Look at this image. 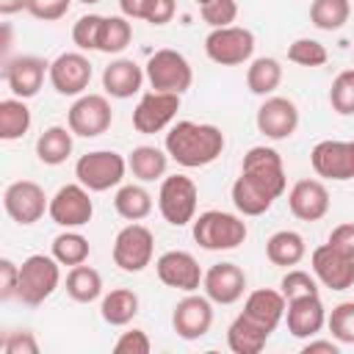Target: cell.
Returning <instances> with one entry per match:
<instances>
[{"label": "cell", "mask_w": 354, "mask_h": 354, "mask_svg": "<svg viewBox=\"0 0 354 354\" xmlns=\"http://www.w3.org/2000/svg\"><path fill=\"white\" fill-rule=\"evenodd\" d=\"M304 254H307V243L296 230H279L266 241V257L274 266H282V268L299 266Z\"/></svg>", "instance_id": "4316f807"}, {"label": "cell", "mask_w": 354, "mask_h": 354, "mask_svg": "<svg viewBox=\"0 0 354 354\" xmlns=\"http://www.w3.org/2000/svg\"><path fill=\"white\" fill-rule=\"evenodd\" d=\"M30 108L19 97H8L0 102V138L3 141H17L30 130Z\"/></svg>", "instance_id": "e575fe53"}, {"label": "cell", "mask_w": 354, "mask_h": 354, "mask_svg": "<svg viewBox=\"0 0 354 354\" xmlns=\"http://www.w3.org/2000/svg\"><path fill=\"white\" fill-rule=\"evenodd\" d=\"M50 254L61 263V266H80L88 260L91 254V246H88V238L80 235L77 230H66V232H58L53 238V246H50Z\"/></svg>", "instance_id": "d590c367"}, {"label": "cell", "mask_w": 354, "mask_h": 354, "mask_svg": "<svg viewBox=\"0 0 354 354\" xmlns=\"http://www.w3.org/2000/svg\"><path fill=\"white\" fill-rule=\"evenodd\" d=\"M17 288H19V266L8 257L0 260V299L8 301L17 296Z\"/></svg>", "instance_id": "c3c4849f"}, {"label": "cell", "mask_w": 354, "mask_h": 354, "mask_svg": "<svg viewBox=\"0 0 354 354\" xmlns=\"http://www.w3.org/2000/svg\"><path fill=\"white\" fill-rule=\"evenodd\" d=\"M268 337L271 335L257 324H252L246 315H238L227 329V346L235 354H260Z\"/></svg>", "instance_id": "d6a6232c"}, {"label": "cell", "mask_w": 354, "mask_h": 354, "mask_svg": "<svg viewBox=\"0 0 354 354\" xmlns=\"http://www.w3.org/2000/svg\"><path fill=\"white\" fill-rule=\"evenodd\" d=\"M144 80H147V72L133 58H113L102 69V88L113 100H130L133 94L141 91Z\"/></svg>", "instance_id": "d4e9b609"}, {"label": "cell", "mask_w": 354, "mask_h": 354, "mask_svg": "<svg viewBox=\"0 0 354 354\" xmlns=\"http://www.w3.org/2000/svg\"><path fill=\"white\" fill-rule=\"evenodd\" d=\"M329 58L326 47L318 41V39H296L290 47H288V61L290 64H299V66H324Z\"/></svg>", "instance_id": "60d3db41"}, {"label": "cell", "mask_w": 354, "mask_h": 354, "mask_svg": "<svg viewBox=\"0 0 354 354\" xmlns=\"http://www.w3.org/2000/svg\"><path fill=\"white\" fill-rule=\"evenodd\" d=\"M180 111V94H171V91H147L136 111H133V127L144 136H152V133H160L171 124V119L177 116Z\"/></svg>", "instance_id": "9a60e30c"}, {"label": "cell", "mask_w": 354, "mask_h": 354, "mask_svg": "<svg viewBox=\"0 0 354 354\" xmlns=\"http://www.w3.org/2000/svg\"><path fill=\"white\" fill-rule=\"evenodd\" d=\"M155 274L166 288H174V290H183V293H194L202 285V277H205L196 257L191 252H183V249L163 252L155 260Z\"/></svg>", "instance_id": "5bb4252c"}, {"label": "cell", "mask_w": 354, "mask_h": 354, "mask_svg": "<svg viewBox=\"0 0 354 354\" xmlns=\"http://www.w3.org/2000/svg\"><path fill=\"white\" fill-rule=\"evenodd\" d=\"M196 183L185 174H169L160 180L158 191V210L171 227H185L196 218Z\"/></svg>", "instance_id": "8992f818"}, {"label": "cell", "mask_w": 354, "mask_h": 354, "mask_svg": "<svg viewBox=\"0 0 354 354\" xmlns=\"http://www.w3.org/2000/svg\"><path fill=\"white\" fill-rule=\"evenodd\" d=\"M61 285V263L53 254H30L19 266L17 299L28 307L44 304Z\"/></svg>", "instance_id": "3957f363"}, {"label": "cell", "mask_w": 354, "mask_h": 354, "mask_svg": "<svg viewBox=\"0 0 354 354\" xmlns=\"http://www.w3.org/2000/svg\"><path fill=\"white\" fill-rule=\"evenodd\" d=\"M124 171H127V160L113 152V149H94V152H86L77 158L75 163V177L80 185H86L88 191L94 194H102V191H111L116 185H122L124 180Z\"/></svg>", "instance_id": "277c9868"}, {"label": "cell", "mask_w": 354, "mask_h": 354, "mask_svg": "<svg viewBox=\"0 0 354 354\" xmlns=\"http://www.w3.org/2000/svg\"><path fill=\"white\" fill-rule=\"evenodd\" d=\"M66 296L77 304H91L102 296V277L97 268L80 263V266H72L69 274H66Z\"/></svg>", "instance_id": "4dcf8cb0"}, {"label": "cell", "mask_w": 354, "mask_h": 354, "mask_svg": "<svg viewBox=\"0 0 354 354\" xmlns=\"http://www.w3.org/2000/svg\"><path fill=\"white\" fill-rule=\"evenodd\" d=\"M205 55L218 66H241L254 55V33L241 25L213 28L205 36Z\"/></svg>", "instance_id": "52a82bcc"}, {"label": "cell", "mask_w": 354, "mask_h": 354, "mask_svg": "<svg viewBox=\"0 0 354 354\" xmlns=\"http://www.w3.org/2000/svg\"><path fill=\"white\" fill-rule=\"evenodd\" d=\"M44 75H50V64L39 55H17V58L6 61V69H3L6 86L19 100L36 97L44 83Z\"/></svg>", "instance_id": "ffe728a7"}, {"label": "cell", "mask_w": 354, "mask_h": 354, "mask_svg": "<svg viewBox=\"0 0 354 354\" xmlns=\"http://www.w3.org/2000/svg\"><path fill=\"white\" fill-rule=\"evenodd\" d=\"M138 293L130 288H116L111 293L102 296L100 301V315L105 324L111 326H127L136 315H138Z\"/></svg>", "instance_id": "f1b7e54d"}, {"label": "cell", "mask_w": 354, "mask_h": 354, "mask_svg": "<svg viewBox=\"0 0 354 354\" xmlns=\"http://www.w3.org/2000/svg\"><path fill=\"white\" fill-rule=\"evenodd\" d=\"M326 243H332V246H335L337 252H343V254L354 257V221L337 224V227H335V230L329 232Z\"/></svg>", "instance_id": "681fc988"}, {"label": "cell", "mask_w": 354, "mask_h": 354, "mask_svg": "<svg viewBox=\"0 0 354 354\" xmlns=\"http://www.w3.org/2000/svg\"><path fill=\"white\" fill-rule=\"evenodd\" d=\"M174 11H177V0H155L152 14H149L147 22L149 25H166V22H171Z\"/></svg>", "instance_id": "816d5d0a"}, {"label": "cell", "mask_w": 354, "mask_h": 354, "mask_svg": "<svg viewBox=\"0 0 354 354\" xmlns=\"http://www.w3.org/2000/svg\"><path fill=\"white\" fill-rule=\"evenodd\" d=\"M199 14L210 28H227L238 17V3L235 0H210V3L199 6Z\"/></svg>", "instance_id": "ee69618b"}, {"label": "cell", "mask_w": 354, "mask_h": 354, "mask_svg": "<svg viewBox=\"0 0 354 354\" xmlns=\"http://www.w3.org/2000/svg\"><path fill=\"white\" fill-rule=\"evenodd\" d=\"M337 351H340L337 340H315V337H310L301 346V354H337Z\"/></svg>", "instance_id": "f5cc1de1"}, {"label": "cell", "mask_w": 354, "mask_h": 354, "mask_svg": "<svg viewBox=\"0 0 354 354\" xmlns=\"http://www.w3.org/2000/svg\"><path fill=\"white\" fill-rule=\"evenodd\" d=\"M91 191L86 188V185H80V183H66V185H61L53 196H50V218L58 224V227H64V230H77V227H83V224H88L91 221V216H94V202H91V196H88Z\"/></svg>", "instance_id": "30bf717a"}, {"label": "cell", "mask_w": 354, "mask_h": 354, "mask_svg": "<svg viewBox=\"0 0 354 354\" xmlns=\"http://www.w3.org/2000/svg\"><path fill=\"white\" fill-rule=\"evenodd\" d=\"M102 14H86L72 25V41L77 50H97L100 47V28H102Z\"/></svg>", "instance_id": "7bdbcfd3"}, {"label": "cell", "mask_w": 354, "mask_h": 354, "mask_svg": "<svg viewBox=\"0 0 354 354\" xmlns=\"http://www.w3.org/2000/svg\"><path fill=\"white\" fill-rule=\"evenodd\" d=\"M279 290L288 301L293 299H301V296H315L318 293V279L315 274H307V271H299V268H290L282 282H279Z\"/></svg>", "instance_id": "b9f144b4"}, {"label": "cell", "mask_w": 354, "mask_h": 354, "mask_svg": "<svg viewBox=\"0 0 354 354\" xmlns=\"http://www.w3.org/2000/svg\"><path fill=\"white\" fill-rule=\"evenodd\" d=\"M72 0H28V14L41 22H55L69 11Z\"/></svg>", "instance_id": "7dc6e473"}, {"label": "cell", "mask_w": 354, "mask_h": 354, "mask_svg": "<svg viewBox=\"0 0 354 354\" xmlns=\"http://www.w3.org/2000/svg\"><path fill=\"white\" fill-rule=\"evenodd\" d=\"M171 326L183 340H199L213 326V301L207 296L188 293L171 310Z\"/></svg>", "instance_id": "e0dca14e"}, {"label": "cell", "mask_w": 354, "mask_h": 354, "mask_svg": "<svg viewBox=\"0 0 354 354\" xmlns=\"http://www.w3.org/2000/svg\"><path fill=\"white\" fill-rule=\"evenodd\" d=\"M113 207L122 218L127 221H141L152 213V194L138 185V183H127V185H119L116 188V196H113Z\"/></svg>", "instance_id": "836d02e7"}, {"label": "cell", "mask_w": 354, "mask_h": 354, "mask_svg": "<svg viewBox=\"0 0 354 354\" xmlns=\"http://www.w3.org/2000/svg\"><path fill=\"white\" fill-rule=\"evenodd\" d=\"M191 224H194L191 227L194 241L207 252L238 249L249 235L246 221L241 216H235V213H227V210H205Z\"/></svg>", "instance_id": "7a4b0ae2"}, {"label": "cell", "mask_w": 354, "mask_h": 354, "mask_svg": "<svg viewBox=\"0 0 354 354\" xmlns=\"http://www.w3.org/2000/svg\"><path fill=\"white\" fill-rule=\"evenodd\" d=\"M66 122H69V130L80 138H97L102 136L111 122H113V111H111V102L105 94H80L69 113H66Z\"/></svg>", "instance_id": "8fae6325"}, {"label": "cell", "mask_w": 354, "mask_h": 354, "mask_svg": "<svg viewBox=\"0 0 354 354\" xmlns=\"http://www.w3.org/2000/svg\"><path fill=\"white\" fill-rule=\"evenodd\" d=\"M194 3H196V6H205V3H210V0H194Z\"/></svg>", "instance_id": "9f6ffc18"}, {"label": "cell", "mask_w": 354, "mask_h": 354, "mask_svg": "<svg viewBox=\"0 0 354 354\" xmlns=\"http://www.w3.org/2000/svg\"><path fill=\"white\" fill-rule=\"evenodd\" d=\"M351 17V0H313L310 22L318 30H340Z\"/></svg>", "instance_id": "8d00e7d4"}, {"label": "cell", "mask_w": 354, "mask_h": 354, "mask_svg": "<svg viewBox=\"0 0 354 354\" xmlns=\"http://www.w3.org/2000/svg\"><path fill=\"white\" fill-rule=\"evenodd\" d=\"M147 72V83L152 86V91H171V94H185L194 83V69L188 64V58L171 47L155 50L144 66Z\"/></svg>", "instance_id": "5b68a950"}, {"label": "cell", "mask_w": 354, "mask_h": 354, "mask_svg": "<svg viewBox=\"0 0 354 354\" xmlns=\"http://www.w3.org/2000/svg\"><path fill=\"white\" fill-rule=\"evenodd\" d=\"M152 6L155 0H119V11L127 17V19H149L152 14Z\"/></svg>", "instance_id": "f907efd6"}, {"label": "cell", "mask_w": 354, "mask_h": 354, "mask_svg": "<svg viewBox=\"0 0 354 354\" xmlns=\"http://www.w3.org/2000/svg\"><path fill=\"white\" fill-rule=\"evenodd\" d=\"M230 196H232V205L241 216H263L271 210V205L277 202L268 191H263L257 183H252L246 174H241L232 188H230Z\"/></svg>", "instance_id": "83f0119b"}, {"label": "cell", "mask_w": 354, "mask_h": 354, "mask_svg": "<svg viewBox=\"0 0 354 354\" xmlns=\"http://www.w3.org/2000/svg\"><path fill=\"white\" fill-rule=\"evenodd\" d=\"M282 83V64L271 55H260L246 69V86L257 97H271Z\"/></svg>", "instance_id": "1f68e13d"}, {"label": "cell", "mask_w": 354, "mask_h": 354, "mask_svg": "<svg viewBox=\"0 0 354 354\" xmlns=\"http://www.w3.org/2000/svg\"><path fill=\"white\" fill-rule=\"evenodd\" d=\"M3 354H39V340L30 329H17L3 337Z\"/></svg>", "instance_id": "f6af8a7d"}, {"label": "cell", "mask_w": 354, "mask_h": 354, "mask_svg": "<svg viewBox=\"0 0 354 354\" xmlns=\"http://www.w3.org/2000/svg\"><path fill=\"white\" fill-rule=\"evenodd\" d=\"M133 41V25L124 14H116V17H105L102 19V28H100V53H108V55H119L127 44Z\"/></svg>", "instance_id": "74e56055"}, {"label": "cell", "mask_w": 354, "mask_h": 354, "mask_svg": "<svg viewBox=\"0 0 354 354\" xmlns=\"http://www.w3.org/2000/svg\"><path fill=\"white\" fill-rule=\"evenodd\" d=\"M3 207L17 224L30 227L50 210V199H47V194H44V188L39 183L14 180L3 194Z\"/></svg>", "instance_id": "7c38bea8"}, {"label": "cell", "mask_w": 354, "mask_h": 354, "mask_svg": "<svg viewBox=\"0 0 354 354\" xmlns=\"http://www.w3.org/2000/svg\"><path fill=\"white\" fill-rule=\"evenodd\" d=\"M326 326L337 343L354 346V301H340L326 315Z\"/></svg>", "instance_id": "ab89813d"}, {"label": "cell", "mask_w": 354, "mask_h": 354, "mask_svg": "<svg viewBox=\"0 0 354 354\" xmlns=\"http://www.w3.org/2000/svg\"><path fill=\"white\" fill-rule=\"evenodd\" d=\"M254 124L257 130L271 138V141H285L296 133L299 127V105L288 97H266L263 105L257 108V116H254Z\"/></svg>", "instance_id": "2e32d148"}, {"label": "cell", "mask_w": 354, "mask_h": 354, "mask_svg": "<svg viewBox=\"0 0 354 354\" xmlns=\"http://www.w3.org/2000/svg\"><path fill=\"white\" fill-rule=\"evenodd\" d=\"M127 169L133 171V177L138 183L163 180L166 177V169H169V152H163L158 147H149V144L133 147V152L127 155Z\"/></svg>", "instance_id": "484cf974"}, {"label": "cell", "mask_w": 354, "mask_h": 354, "mask_svg": "<svg viewBox=\"0 0 354 354\" xmlns=\"http://www.w3.org/2000/svg\"><path fill=\"white\" fill-rule=\"evenodd\" d=\"M227 147V138L221 127L207 124V122H191L183 119L171 124L166 133V152L171 160H177L185 169H202L210 166Z\"/></svg>", "instance_id": "6da1fadb"}, {"label": "cell", "mask_w": 354, "mask_h": 354, "mask_svg": "<svg viewBox=\"0 0 354 354\" xmlns=\"http://www.w3.org/2000/svg\"><path fill=\"white\" fill-rule=\"evenodd\" d=\"M113 263L124 271V274H138L152 263L155 254V235L149 227L130 221L127 227H122L113 238Z\"/></svg>", "instance_id": "ba28073f"}, {"label": "cell", "mask_w": 354, "mask_h": 354, "mask_svg": "<svg viewBox=\"0 0 354 354\" xmlns=\"http://www.w3.org/2000/svg\"><path fill=\"white\" fill-rule=\"evenodd\" d=\"M285 324H288V332L299 340L315 337L326 324V307H324L321 296L315 293V296H301V299L288 301Z\"/></svg>", "instance_id": "7402d4cb"}, {"label": "cell", "mask_w": 354, "mask_h": 354, "mask_svg": "<svg viewBox=\"0 0 354 354\" xmlns=\"http://www.w3.org/2000/svg\"><path fill=\"white\" fill-rule=\"evenodd\" d=\"M113 351L116 354H149L152 343H149V335L144 329H130V332L119 335V340L113 343Z\"/></svg>", "instance_id": "bcb514c9"}, {"label": "cell", "mask_w": 354, "mask_h": 354, "mask_svg": "<svg viewBox=\"0 0 354 354\" xmlns=\"http://www.w3.org/2000/svg\"><path fill=\"white\" fill-rule=\"evenodd\" d=\"M72 130L53 124L47 130H41V136L36 138V158L44 166H61L69 155H72Z\"/></svg>", "instance_id": "f546056e"}, {"label": "cell", "mask_w": 354, "mask_h": 354, "mask_svg": "<svg viewBox=\"0 0 354 354\" xmlns=\"http://www.w3.org/2000/svg\"><path fill=\"white\" fill-rule=\"evenodd\" d=\"M80 3H86V6H94V3H100V0H80Z\"/></svg>", "instance_id": "11a10c76"}, {"label": "cell", "mask_w": 354, "mask_h": 354, "mask_svg": "<svg viewBox=\"0 0 354 354\" xmlns=\"http://www.w3.org/2000/svg\"><path fill=\"white\" fill-rule=\"evenodd\" d=\"M329 105L340 116H354V69H343L335 75L329 86Z\"/></svg>", "instance_id": "f35d334b"}, {"label": "cell", "mask_w": 354, "mask_h": 354, "mask_svg": "<svg viewBox=\"0 0 354 354\" xmlns=\"http://www.w3.org/2000/svg\"><path fill=\"white\" fill-rule=\"evenodd\" d=\"M288 207L299 221H318L329 213V191L321 180H299L288 191Z\"/></svg>", "instance_id": "603a6c76"}, {"label": "cell", "mask_w": 354, "mask_h": 354, "mask_svg": "<svg viewBox=\"0 0 354 354\" xmlns=\"http://www.w3.org/2000/svg\"><path fill=\"white\" fill-rule=\"evenodd\" d=\"M241 174H246L252 183H257L263 191H268L274 199H279L285 194V185H288V177H285V163H282V155L274 149V147H252L246 155H243V163H241Z\"/></svg>", "instance_id": "9c48e42d"}, {"label": "cell", "mask_w": 354, "mask_h": 354, "mask_svg": "<svg viewBox=\"0 0 354 354\" xmlns=\"http://www.w3.org/2000/svg\"><path fill=\"white\" fill-rule=\"evenodd\" d=\"M17 11H28V0H0V14L11 17Z\"/></svg>", "instance_id": "db71d44e"}, {"label": "cell", "mask_w": 354, "mask_h": 354, "mask_svg": "<svg viewBox=\"0 0 354 354\" xmlns=\"http://www.w3.org/2000/svg\"><path fill=\"white\" fill-rule=\"evenodd\" d=\"M313 274L315 279L329 290H348L354 285V257L337 252L332 243H321L313 257Z\"/></svg>", "instance_id": "d6986e66"}, {"label": "cell", "mask_w": 354, "mask_h": 354, "mask_svg": "<svg viewBox=\"0 0 354 354\" xmlns=\"http://www.w3.org/2000/svg\"><path fill=\"white\" fill-rule=\"evenodd\" d=\"M310 166L318 177L346 183L354 177V141H318L310 152Z\"/></svg>", "instance_id": "4fadbf2b"}, {"label": "cell", "mask_w": 354, "mask_h": 354, "mask_svg": "<svg viewBox=\"0 0 354 354\" xmlns=\"http://www.w3.org/2000/svg\"><path fill=\"white\" fill-rule=\"evenodd\" d=\"M202 288L213 304H235L246 293V274L235 263H213L202 277Z\"/></svg>", "instance_id": "44dd1931"}, {"label": "cell", "mask_w": 354, "mask_h": 354, "mask_svg": "<svg viewBox=\"0 0 354 354\" xmlns=\"http://www.w3.org/2000/svg\"><path fill=\"white\" fill-rule=\"evenodd\" d=\"M91 61L83 53H61L50 64V83L61 97H80L91 83Z\"/></svg>", "instance_id": "ac0fdd59"}, {"label": "cell", "mask_w": 354, "mask_h": 354, "mask_svg": "<svg viewBox=\"0 0 354 354\" xmlns=\"http://www.w3.org/2000/svg\"><path fill=\"white\" fill-rule=\"evenodd\" d=\"M285 307H288V299L282 296V290L257 288L246 296L241 315H246L252 324H257L260 329H266L271 335L279 326V321L285 318Z\"/></svg>", "instance_id": "cb8c5ba5"}]
</instances>
